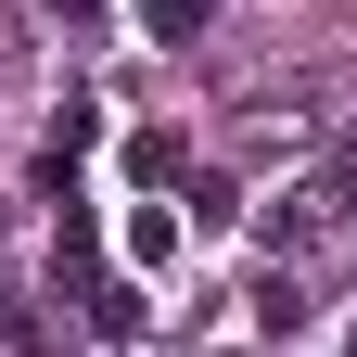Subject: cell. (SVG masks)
<instances>
[{
  "mask_svg": "<svg viewBox=\"0 0 357 357\" xmlns=\"http://www.w3.org/2000/svg\"><path fill=\"white\" fill-rule=\"evenodd\" d=\"M77 319H89V344H128V332H141V281H89Z\"/></svg>",
  "mask_w": 357,
  "mask_h": 357,
  "instance_id": "6da1fadb",
  "label": "cell"
},
{
  "mask_svg": "<svg viewBox=\"0 0 357 357\" xmlns=\"http://www.w3.org/2000/svg\"><path fill=\"white\" fill-rule=\"evenodd\" d=\"M128 268H178V217L166 204H128Z\"/></svg>",
  "mask_w": 357,
  "mask_h": 357,
  "instance_id": "7a4b0ae2",
  "label": "cell"
},
{
  "mask_svg": "<svg viewBox=\"0 0 357 357\" xmlns=\"http://www.w3.org/2000/svg\"><path fill=\"white\" fill-rule=\"evenodd\" d=\"M243 306H255V332H268V344H294V332H306V294H294V281H255Z\"/></svg>",
  "mask_w": 357,
  "mask_h": 357,
  "instance_id": "3957f363",
  "label": "cell"
},
{
  "mask_svg": "<svg viewBox=\"0 0 357 357\" xmlns=\"http://www.w3.org/2000/svg\"><path fill=\"white\" fill-rule=\"evenodd\" d=\"M319 217H332V192H281V204L255 217V230H268V243H306V230H319Z\"/></svg>",
  "mask_w": 357,
  "mask_h": 357,
  "instance_id": "277c9868",
  "label": "cell"
},
{
  "mask_svg": "<svg viewBox=\"0 0 357 357\" xmlns=\"http://www.w3.org/2000/svg\"><path fill=\"white\" fill-rule=\"evenodd\" d=\"M128 178H141V192H166V178H178V141H166V128H141V141H128Z\"/></svg>",
  "mask_w": 357,
  "mask_h": 357,
  "instance_id": "5b68a950",
  "label": "cell"
},
{
  "mask_svg": "<svg viewBox=\"0 0 357 357\" xmlns=\"http://www.w3.org/2000/svg\"><path fill=\"white\" fill-rule=\"evenodd\" d=\"M102 141V102H64V128H52V178H64V153H89Z\"/></svg>",
  "mask_w": 357,
  "mask_h": 357,
  "instance_id": "8992f818",
  "label": "cell"
}]
</instances>
